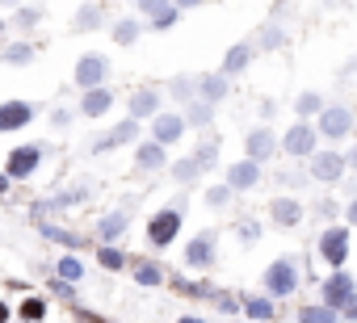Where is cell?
Here are the masks:
<instances>
[{"instance_id": "6da1fadb", "label": "cell", "mask_w": 357, "mask_h": 323, "mask_svg": "<svg viewBox=\"0 0 357 323\" xmlns=\"http://www.w3.org/2000/svg\"><path fill=\"white\" fill-rule=\"evenodd\" d=\"M357 302V281L340 269V273H332L328 281H324V306H332L336 315H344L349 306Z\"/></svg>"}, {"instance_id": "7a4b0ae2", "label": "cell", "mask_w": 357, "mask_h": 323, "mask_svg": "<svg viewBox=\"0 0 357 323\" xmlns=\"http://www.w3.org/2000/svg\"><path fill=\"white\" fill-rule=\"evenodd\" d=\"M265 290H269L273 298H290V294L298 290V269H294V260H273V265L265 269Z\"/></svg>"}, {"instance_id": "3957f363", "label": "cell", "mask_w": 357, "mask_h": 323, "mask_svg": "<svg viewBox=\"0 0 357 323\" xmlns=\"http://www.w3.org/2000/svg\"><path fill=\"white\" fill-rule=\"evenodd\" d=\"M315 143H319V126H311V122H294L286 130V139H282V147L290 155H298V159H311L315 155Z\"/></svg>"}, {"instance_id": "277c9868", "label": "cell", "mask_w": 357, "mask_h": 323, "mask_svg": "<svg viewBox=\"0 0 357 323\" xmlns=\"http://www.w3.org/2000/svg\"><path fill=\"white\" fill-rule=\"evenodd\" d=\"M319 134L332 139V143L349 139V134H353V109H344V105H328V109L319 113Z\"/></svg>"}, {"instance_id": "5b68a950", "label": "cell", "mask_w": 357, "mask_h": 323, "mask_svg": "<svg viewBox=\"0 0 357 323\" xmlns=\"http://www.w3.org/2000/svg\"><path fill=\"white\" fill-rule=\"evenodd\" d=\"M319 252H324V260L340 273V265L349 260V227H324V235H319Z\"/></svg>"}, {"instance_id": "8992f818", "label": "cell", "mask_w": 357, "mask_h": 323, "mask_svg": "<svg viewBox=\"0 0 357 323\" xmlns=\"http://www.w3.org/2000/svg\"><path fill=\"white\" fill-rule=\"evenodd\" d=\"M176 231H181V210H160V214H151V223H147V239L155 244V248H168L172 239H176Z\"/></svg>"}, {"instance_id": "52a82bcc", "label": "cell", "mask_w": 357, "mask_h": 323, "mask_svg": "<svg viewBox=\"0 0 357 323\" xmlns=\"http://www.w3.org/2000/svg\"><path fill=\"white\" fill-rule=\"evenodd\" d=\"M344 155L340 151H315L311 155V164H307V173L315 177V181H324V185H332V181H340L344 177Z\"/></svg>"}, {"instance_id": "ba28073f", "label": "cell", "mask_w": 357, "mask_h": 323, "mask_svg": "<svg viewBox=\"0 0 357 323\" xmlns=\"http://www.w3.org/2000/svg\"><path fill=\"white\" fill-rule=\"evenodd\" d=\"M244 151H248V159H252V164H265V159H273V151H278V139H273V130H269V126H257V130H248V139H244Z\"/></svg>"}, {"instance_id": "9c48e42d", "label": "cell", "mask_w": 357, "mask_h": 323, "mask_svg": "<svg viewBox=\"0 0 357 323\" xmlns=\"http://www.w3.org/2000/svg\"><path fill=\"white\" fill-rule=\"evenodd\" d=\"M185 265H190V269H211V265H215V231H202V235L190 239Z\"/></svg>"}, {"instance_id": "30bf717a", "label": "cell", "mask_w": 357, "mask_h": 323, "mask_svg": "<svg viewBox=\"0 0 357 323\" xmlns=\"http://www.w3.org/2000/svg\"><path fill=\"white\" fill-rule=\"evenodd\" d=\"M181 134H185V118H181V113H160V118L151 122V143H160V147L176 143Z\"/></svg>"}, {"instance_id": "8fae6325", "label": "cell", "mask_w": 357, "mask_h": 323, "mask_svg": "<svg viewBox=\"0 0 357 323\" xmlns=\"http://www.w3.org/2000/svg\"><path fill=\"white\" fill-rule=\"evenodd\" d=\"M105 72H109V63L101 59V55H84L80 63H76V84L80 88H101V80H105Z\"/></svg>"}, {"instance_id": "7c38bea8", "label": "cell", "mask_w": 357, "mask_h": 323, "mask_svg": "<svg viewBox=\"0 0 357 323\" xmlns=\"http://www.w3.org/2000/svg\"><path fill=\"white\" fill-rule=\"evenodd\" d=\"M269 219L290 231V227L303 223V202H298V198H273V202H269Z\"/></svg>"}, {"instance_id": "4fadbf2b", "label": "cell", "mask_w": 357, "mask_h": 323, "mask_svg": "<svg viewBox=\"0 0 357 323\" xmlns=\"http://www.w3.org/2000/svg\"><path fill=\"white\" fill-rule=\"evenodd\" d=\"M261 181V164H252V159H240V164H231L227 168V189L236 194V189H252Z\"/></svg>"}, {"instance_id": "5bb4252c", "label": "cell", "mask_w": 357, "mask_h": 323, "mask_svg": "<svg viewBox=\"0 0 357 323\" xmlns=\"http://www.w3.org/2000/svg\"><path fill=\"white\" fill-rule=\"evenodd\" d=\"M38 155H43L38 147H17V151L9 155V177H13V181L30 177V173H34V164H38Z\"/></svg>"}, {"instance_id": "9a60e30c", "label": "cell", "mask_w": 357, "mask_h": 323, "mask_svg": "<svg viewBox=\"0 0 357 323\" xmlns=\"http://www.w3.org/2000/svg\"><path fill=\"white\" fill-rule=\"evenodd\" d=\"M198 101H206V105H215V101H223L227 97V76L223 72H206V76H198Z\"/></svg>"}, {"instance_id": "2e32d148", "label": "cell", "mask_w": 357, "mask_h": 323, "mask_svg": "<svg viewBox=\"0 0 357 323\" xmlns=\"http://www.w3.org/2000/svg\"><path fill=\"white\" fill-rule=\"evenodd\" d=\"M30 105L26 101H5V105H0V130H22L26 122H30Z\"/></svg>"}, {"instance_id": "e0dca14e", "label": "cell", "mask_w": 357, "mask_h": 323, "mask_svg": "<svg viewBox=\"0 0 357 323\" xmlns=\"http://www.w3.org/2000/svg\"><path fill=\"white\" fill-rule=\"evenodd\" d=\"M130 118H135V122H139V118H160V93H151V88L135 93V97H130Z\"/></svg>"}, {"instance_id": "ac0fdd59", "label": "cell", "mask_w": 357, "mask_h": 323, "mask_svg": "<svg viewBox=\"0 0 357 323\" xmlns=\"http://www.w3.org/2000/svg\"><path fill=\"white\" fill-rule=\"evenodd\" d=\"M135 139H139V122L126 118L122 126H114V134H105V139L97 143V151H109V147H122V143H135Z\"/></svg>"}, {"instance_id": "d6986e66", "label": "cell", "mask_w": 357, "mask_h": 323, "mask_svg": "<svg viewBox=\"0 0 357 323\" xmlns=\"http://www.w3.org/2000/svg\"><path fill=\"white\" fill-rule=\"evenodd\" d=\"M126 223H130V214H126V210H114V214H105V219H101V227H97L101 244L109 248V244H114V239H118V235L126 231Z\"/></svg>"}, {"instance_id": "ffe728a7", "label": "cell", "mask_w": 357, "mask_h": 323, "mask_svg": "<svg viewBox=\"0 0 357 323\" xmlns=\"http://www.w3.org/2000/svg\"><path fill=\"white\" fill-rule=\"evenodd\" d=\"M143 13L151 17L155 30H168V26H176V17H181V9H176V5H155V0H147Z\"/></svg>"}, {"instance_id": "44dd1931", "label": "cell", "mask_w": 357, "mask_h": 323, "mask_svg": "<svg viewBox=\"0 0 357 323\" xmlns=\"http://www.w3.org/2000/svg\"><path fill=\"white\" fill-rule=\"evenodd\" d=\"M109 105H114V93L93 88V93H84V101H80V113H84V118H101Z\"/></svg>"}, {"instance_id": "7402d4cb", "label": "cell", "mask_w": 357, "mask_h": 323, "mask_svg": "<svg viewBox=\"0 0 357 323\" xmlns=\"http://www.w3.org/2000/svg\"><path fill=\"white\" fill-rule=\"evenodd\" d=\"M248 59H252V47H248V42L231 47V51H227V59H223V76L231 80L236 72H244V68H248Z\"/></svg>"}, {"instance_id": "603a6c76", "label": "cell", "mask_w": 357, "mask_h": 323, "mask_svg": "<svg viewBox=\"0 0 357 323\" xmlns=\"http://www.w3.org/2000/svg\"><path fill=\"white\" fill-rule=\"evenodd\" d=\"M298 323H340V315L324 302H311V306H298Z\"/></svg>"}, {"instance_id": "cb8c5ba5", "label": "cell", "mask_w": 357, "mask_h": 323, "mask_svg": "<svg viewBox=\"0 0 357 323\" xmlns=\"http://www.w3.org/2000/svg\"><path fill=\"white\" fill-rule=\"evenodd\" d=\"M135 159H139V168H147V173H151V168H160V164H164V147H160V143H143V147L135 151Z\"/></svg>"}, {"instance_id": "d4e9b609", "label": "cell", "mask_w": 357, "mask_h": 323, "mask_svg": "<svg viewBox=\"0 0 357 323\" xmlns=\"http://www.w3.org/2000/svg\"><path fill=\"white\" fill-rule=\"evenodd\" d=\"M244 310H248V319H261V323H269L278 315L273 298H244Z\"/></svg>"}, {"instance_id": "484cf974", "label": "cell", "mask_w": 357, "mask_h": 323, "mask_svg": "<svg viewBox=\"0 0 357 323\" xmlns=\"http://www.w3.org/2000/svg\"><path fill=\"white\" fill-rule=\"evenodd\" d=\"M55 273H59V281H68V285H72V281H80V277H84V265H80L76 256H63V260H55Z\"/></svg>"}, {"instance_id": "4316f807", "label": "cell", "mask_w": 357, "mask_h": 323, "mask_svg": "<svg viewBox=\"0 0 357 323\" xmlns=\"http://www.w3.org/2000/svg\"><path fill=\"white\" fill-rule=\"evenodd\" d=\"M172 177L181 181V185H190V181H198V177H202V164L190 155V159H181V164H172Z\"/></svg>"}, {"instance_id": "83f0119b", "label": "cell", "mask_w": 357, "mask_h": 323, "mask_svg": "<svg viewBox=\"0 0 357 323\" xmlns=\"http://www.w3.org/2000/svg\"><path fill=\"white\" fill-rule=\"evenodd\" d=\"M294 109H298V118H311V113H324L328 105H324V97H319V93H303V97L294 101Z\"/></svg>"}, {"instance_id": "f1b7e54d", "label": "cell", "mask_w": 357, "mask_h": 323, "mask_svg": "<svg viewBox=\"0 0 357 323\" xmlns=\"http://www.w3.org/2000/svg\"><path fill=\"white\" fill-rule=\"evenodd\" d=\"M194 159H198V164H202V173H211V168H215V159H219V139H211V143H202Z\"/></svg>"}, {"instance_id": "f546056e", "label": "cell", "mask_w": 357, "mask_h": 323, "mask_svg": "<svg viewBox=\"0 0 357 323\" xmlns=\"http://www.w3.org/2000/svg\"><path fill=\"white\" fill-rule=\"evenodd\" d=\"M211 118H215V105H206V101L190 105V113H185V122H190V126H206Z\"/></svg>"}, {"instance_id": "4dcf8cb0", "label": "cell", "mask_w": 357, "mask_h": 323, "mask_svg": "<svg viewBox=\"0 0 357 323\" xmlns=\"http://www.w3.org/2000/svg\"><path fill=\"white\" fill-rule=\"evenodd\" d=\"M135 38H139V26H135V22H118V26H114V42H118V47H130Z\"/></svg>"}, {"instance_id": "1f68e13d", "label": "cell", "mask_w": 357, "mask_h": 323, "mask_svg": "<svg viewBox=\"0 0 357 323\" xmlns=\"http://www.w3.org/2000/svg\"><path fill=\"white\" fill-rule=\"evenodd\" d=\"M135 281H139V285H160L164 273H160L155 265H139V269H135Z\"/></svg>"}, {"instance_id": "d6a6232c", "label": "cell", "mask_w": 357, "mask_h": 323, "mask_svg": "<svg viewBox=\"0 0 357 323\" xmlns=\"http://www.w3.org/2000/svg\"><path fill=\"white\" fill-rule=\"evenodd\" d=\"M231 202V189L227 185H215V189H206V206H215V210H223Z\"/></svg>"}, {"instance_id": "836d02e7", "label": "cell", "mask_w": 357, "mask_h": 323, "mask_svg": "<svg viewBox=\"0 0 357 323\" xmlns=\"http://www.w3.org/2000/svg\"><path fill=\"white\" fill-rule=\"evenodd\" d=\"M97 260H101L105 269H122V265H126V256H122L118 248H101V252H97Z\"/></svg>"}, {"instance_id": "e575fe53", "label": "cell", "mask_w": 357, "mask_h": 323, "mask_svg": "<svg viewBox=\"0 0 357 323\" xmlns=\"http://www.w3.org/2000/svg\"><path fill=\"white\" fill-rule=\"evenodd\" d=\"M282 42H286V34H282L278 26H265V34H261V47H265V51H273V47H282Z\"/></svg>"}, {"instance_id": "d590c367", "label": "cell", "mask_w": 357, "mask_h": 323, "mask_svg": "<svg viewBox=\"0 0 357 323\" xmlns=\"http://www.w3.org/2000/svg\"><path fill=\"white\" fill-rule=\"evenodd\" d=\"M43 315H47L43 298H30V302H22V319H30V323H34V319H43Z\"/></svg>"}, {"instance_id": "8d00e7d4", "label": "cell", "mask_w": 357, "mask_h": 323, "mask_svg": "<svg viewBox=\"0 0 357 323\" xmlns=\"http://www.w3.org/2000/svg\"><path fill=\"white\" fill-rule=\"evenodd\" d=\"M30 55H34V51H30L26 42H22V47H9V51H5V59H9V63H30Z\"/></svg>"}, {"instance_id": "74e56055", "label": "cell", "mask_w": 357, "mask_h": 323, "mask_svg": "<svg viewBox=\"0 0 357 323\" xmlns=\"http://www.w3.org/2000/svg\"><path fill=\"white\" fill-rule=\"evenodd\" d=\"M257 235H261L257 223H244V227H240V239H244V244H257Z\"/></svg>"}, {"instance_id": "f35d334b", "label": "cell", "mask_w": 357, "mask_h": 323, "mask_svg": "<svg viewBox=\"0 0 357 323\" xmlns=\"http://www.w3.org/2000/svg\"><path fill=\"white\" fill-rule=\"evenodd\" d=\"M101 17V9H80V26H93Z\"/></svg>"}, {"instance_id": "ab89813d", "label": "cell", "mask_w": 357, "mask_h": 323, "mask_svg": "<svg viewBox=\"0 0 357 323\" xmlns=\"http://www.w3.org/2000/svg\"><path fill=\"white\" fill-rule=\"evenodd\" d=\"M344 219H349V227H357V198H349V210H344Z\"/></svg>"}, {"instance_id": "60d3db41", "label": "cell", "mask_w": 357, "mask_h": 323, "mask_svg": "<svg viewBox=\"0 0 357 323\" xmlns=\"http://www.w3.org/2000/svg\"><path fill=\"white\" fill-rule=\"evenodd\" d=\"M344 164H349V168H353V173H357V143H353V147H349V155H344Z\"/></svg>"}, {"instance_id": "b9f144b4", "label": "cell", "mask_w": 357, "mask_h": 323, "mask_svg": "<svg viewBox=\"0 0 357 323\" xmlns=\"http://www.w3.org/2000/svg\"><path fill=\"white\" fill-rule=\"evenodd\" d=\"M340 319H349V323H357V302H353V306H349V310H344Z\"/></svg>"}, {"instance_id": "7bdbcfd3", "label": "cell", "mask_w": 357, "mask_h": 323, "mask_svg": "<svg viewBox=\"0 0 357 323\" xmlns=\"http://www.w3.org/2000/svg\"><path fill=\"white\" fill-rule=\"evenodd\" d=\"M5 189H9V177H0V194H5Z\"/></svg>"}, {"instance_id": "ee69618b", "label": "cell", "mask_w": 357, "mask_h": 323, "mask_svg": "<svg viewBox=\"0 0 357 323\" xmlns=\"http://www.w3.org/2000/svg\"><path fill=\"white\" fill-rule=\"evenodd\" d=\"M176 323H206V319H176Z\"/></svg>"}, {"instance_id": "f6af8a7d", "label": "cell", "mask_w": 357, "mask_h": 323, "mask_svg": "<svg viewBox=\"0 0 357 323\" xmlns=\"http://www.w3.org/2000/svg\"><path fill=\"white\" fill-rule=\"evenodd\" d=\"M5 315H9V310H5V302H0V323H5Z\"/></svg>"}, {"instance_id": "bcb514c9", "label": "cell", "mask_w": 357, "mask_h": 323, "mask_svg": "<svg viewBox=\"0 0 357 323\" xmlns=\"http://www.w3.org/2000/svg\"><path fill=\"white\" fill-rule=\"evenodd\" d=\"M0 30H5V26H0Z\"/></svg>"}]
</instances>
